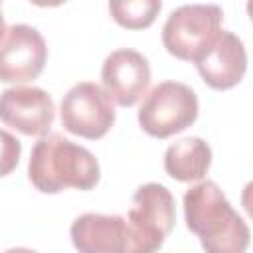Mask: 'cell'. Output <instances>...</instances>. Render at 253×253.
I'll return each mask as SVG.
<instances>
[{
    "instance_id": "obj_15",
    "label": "cell",
    "mask_w": 253,
    "mask_h": 253,
    "mask_svg": "<svg viewBox=\"0 0 253 253\" xmlns=\"http://www.w3.org/2000/svg\"><path fill=\"white\" fill-rule=\"evenodd\" d=\"M32 4H36V6H42V8H53V6H61V4H65L67 0H30Z\"/></svg>"
},
{
    "instance_id": "obj_11",
    "label": "cell",
    "mask_w": 253,
    "mask_h": 253,
    "mask_svg": "<svg viewBox=\"0 0 253 253\" xmlns=\"http://www.w3.org/2000/svg\"><path fill=\"white\" fill-rule=\"evenodd\" d=\"M69 233L81 253H123L128 249L126 219L121 215L83 213L71 223Z\"/></svg>"
},
{
    "instance_id": "obj_8",
    "label": "cell",
    "mask_w": 253,
    "mask_h": 253,
    "mask_svg": "<svg viewBox=\"0 0 253 253\" xmlns=\"http://www.w3.org/2000/svg\"><path fill=\"white\" fill-rule=\"evenodd\" d=\"M53 119V101L40 87H10L0 93V121L22 134L43 136Z\"/></svg>"
},
{
    "instance_id": "obj_12",
    "label": "cell",
    "mask_w": 253,
    "mask_h": 253,
    "mask_svg": "<svg viewBox=\"0 0 253 253\" xmlns=\"http://www.w3.org/2000/svg\"><path fill=\"white\" fill-rule=\"evenodd\" d=\"M211 164V148L206 140L198 136L176 140L166 148L164 170L178 182L202 180Z\"/></svg>"
},
{
    "instance_id": "obj_7",
    "label": "cell",
    "mask_w": 253,
    "mask_h": 253,
    "mask_svg": "<svg viewBox=\"0 0 253 253\" xmlns=\"http://www.w3.org/2000/svg\"><path fill=\"white\" fill-rule=\"evenodd\" d=\"M47 61V45L42 34L28 24L6 28L0 38V81H34Z\"/></svg>"
},
{
    "instance_id": "obj_5",
    "label": "cell",
    "mask_w": 253,
    "mask_h": 253,
    "mask_svg": "<svg viewBox=\"0 0 253 253\" xmlns=\"http://www.w3.org/2000/svg\"><path fill=\"white\" fill-rule=\"evenodd\" d=\"M221 22L223 12L215 4L180 6L162 28V43L170 55L194 61L221 32Z\"/></svg>"
},
{
    "instance_id": "obj_2",
    "label": "cell",
    "mask_w": 253,
    "mask_h": 253,
    "mask_svg": "<svg viewBox=\"0 0 253 253\" xmlns=\"http://www.w3.org/2000/svg\"><path fill=\"white\" fill-rule=\"evenodd\" d=\"M28 176L40 192L57 194L67 188L91 190L97 186L101 172L93 152L51 132L34 144Z\"/></svg>"
},
{
    "instance_id": "obj_6",
    "label": "cell",
    "mask_w": 253,
    "mask_h": 253,
    "mask_svg": "<svg viewBox=\"0 0 253 253\" xmlns=\"http://www.w3.org/2000/svg\"><path fill=\"white\" fill-rule=\"evenodd\" d=\"M61 125L71 134L101 138L115 123V107L103 87L91 81L73 85L61 99Z\"/></svg>"
},
{
    "instance_id": "obj_9",
    "label": "cell",
    "mask_w": 253,
    "mask_h": 253,
    "mask_svg": "<svg viewBox=\"0 0 253 253\" xmlns=\"http://www.w3.org/2000/svg\"><path fill=\"white\" fill-rule=\"evenodd\" d=\"M101 81L111 101L121 107H132L150 85L148 59L134 49H117L103 61Z\"/></svg>"
},
{
    "instance_id": "obj_13",
    "label": "cell",
    "mask_w": 253,
    "mask_h": 253,
    "mask_svg": "<svg viewBox=\"0 0 253 253\" xmlns=\"http://www.w3.org/2000/svg\"><path fill=\"white\" fill-rule=\"evenodd\" d=\"M162 10V0H109L113 20L126 30H144L154 24Z\"/></svg>"
},
{
    "instance_id": "obj_3",
    "label": "cell",
    "mask_w": 253,
    "mask_h": 253,
    "mask_svg": "<svg viewBox=\"0 0 253 253\" xmlns=\"http://www.w3.org/2000/svg\"><path fill=\"white\" fill-rule=\"evenodd\" d=\"M168 188L156 182L142 184L134 196L126 215L128 249L126 253H150L162 247L174 229L176 208Z\"/></svg>"
},
{
    "instance_id": "obj_10",
    "label": "cell",
    "mask_w": 253,
    "mask_h": 253,
    "mask_svg": "<svg viewBox=\"0 0 253 253\" xmlns=\"http://www.w3.org/2000/svg\"><path fill=\"white\" fill-rule=\"evenodd\" d=\"M198 73L202 79L217 91L235 87L247 69V53L243 47V42L227 32L221 30L215 40L194 59Z\"/></svg>"
},
{
    "instance_id": "obj_16",
    "label": "cell",
    "mask_w": 253,
    "mask_h": 253,
    "mask_svg": "<svg viewBox=\"0 0 253 253\" xmlns=\"http://www.w3.org/2000/svg\"><path fill=\"white\" fill-rule=\"evenodd\" d=\"M0 4H2V0H0ZM4 32H6V24H4V18H2V12H0V38L4 36Z\"/></svg>"
},
{
    "instance_id": "obj_4",
    "label": "cell",
    "mask_w": 253,
    "mask_h": 253,
    "mask_svg": "<svg viewBox=\"0 0 253 253\" xmlns=\"http://www.w3.org/2000/svg\"><path fill=\"white\" fill-rule=\"evenodd\" d=\"M198 119V97L180 81H162L150 89L138 109L142 130L154 138H168Z\"/></svg>"
},
{
    "instance_id": "obj_14",
    "label": "cell",
    "mask_w": 253,
    "mask_h": 253,
    "mask_svg": "<svg viewBox=\"0 0 253 253\" xmlns=\"http://www.w3.org/2000/svg\"><path fill=\"white\" fill-rule=\"evenodd\" d=\"M20 154H22V144L20 140L0 128V176H8L20 162Z\"/></svg>"
},
{
    "instance_id": "obj_1",
    "label": "cell",
    "mask_w": 253,
    "mask_h": 253,
    "mask_svg": "<svg viewBox=\"0 0 253 253\" xmlns=\"http://www.w3.org/2000/svg\"><path fill=\"white\" fill-rule=\"evenodd\" d=\"M184 217L188 229L210 253H241L249 245L247 223L211 180H204L184 194Z\"/></svg>"
}]
</instances>
